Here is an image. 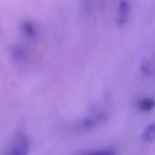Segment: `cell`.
Masks as SVG:
<instances>
[{"label":"cell","mask_w":155,"mask_h":155,"mask_svg":"<svg viewBox=\"0 0 155 155\" xmlns=\"http://www.w3.org/2000/svg\"><path fill=\"white\" fill-rule=\"evenodd\" d=\"M29 148L30 143L28 139L24 133H20L15 136L5 155H27Z\"/></svg>","instance_id":"1"},{"label":"cell","mask_w":155,"mask_h":155,"mask_svg":"<svg viewBox=\"0 0 155 155\" xmlns=\"http://www.w3.org/2000/svg\"><path fill=\"white\" fill-rule=\"evenodd\" d=\"M106 120V116L104 114H98L96 115L88 117L82 120L80 124V127L83 129H90L96 127V126L102 124Z\"/></svg>","instance_id":"2"},{"label":"cell","mask_w":155,"mask_h":155,"mask_svg":"<svg viewBox=\"0 0 155 155\" xmlns=\"http://www.w3.org/2000/svg\"><path fill=\"white\" fill-rule=\"evenodd\" d=\"M130 14V5L127 1H122L120 3L117 14V22L120 25L125 24Z\"/></svg>","instance_id":"3"},{"label":"cell","mask_w":155,"mask_h":155,"mask_svg":"<svg viewBox=\"0 0 155 155\" xmlns=\"http://www.w3.org/2000/svg\"><path fill=\"white\" fill-rule=\"evenodd\" d=\"M22 30L24 34L30 38L35 37L37 34V29L36 28L34 24L29 21L23 23Z\"/></svg>","instance_id":"4"},{"label":"cell","mask_w":155,"mask_h":155,"mask_svg":"<svg viewBox=\"0 0 155 155\" xmlns=\"http://www.w3.org/2000/svg\"><path fill=\"white\" fill-rule=\"evenodd\" d=\"M143 139L146 142H152L155 139V122L152 123L145 128L144 131Z\"/></svg>","instance_id":"5"},{"label":"cell","mask_w":155,"mask_h":155,"mask_svg":"<svg viewBox=\"0 0 155 155\" xmlns=\"http://www.w3.org/2000/svg\"><path fill=\"white\" fill-rule=\"evenodd\" d=\"M155 106V101L151 98H144L138 104V107L143 111H150Z\"/></svg>","instance_id":"6"},{"label":"cell","mask_w":155,"mask_h":155,"mask_svg":"<svg viewBox=\"0 0 155 155\" xmlns=\"http://www.w3.org/2000/svg\"><path fill=\"white\" fill-rule=\"evenodd\" d=\"M81 155H115V152L113 150L110 149H104L98 150V151H90V152L85 153Z\"/></svg>","instance_id":"7"}]
</instances>
